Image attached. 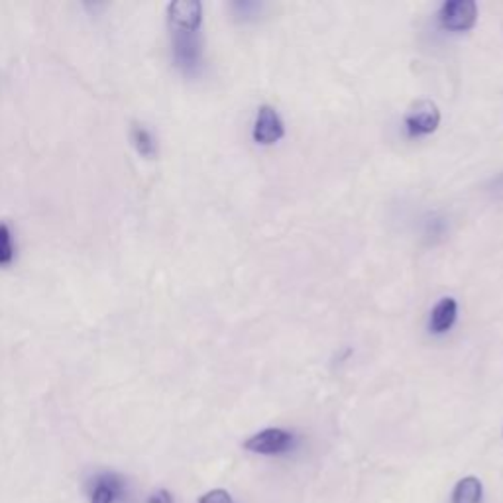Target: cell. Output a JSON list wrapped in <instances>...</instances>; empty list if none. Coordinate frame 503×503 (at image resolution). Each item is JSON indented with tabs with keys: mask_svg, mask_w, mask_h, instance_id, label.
<instances>
[{
	"mask_svg": "<svg viewBox=\"0 0 503 503\" xmlns=\"http://www.w3.org/2000/svg\"><path fill=\"white\" fill-rule=\"evenodd\" d=\"M440 124V110L433 101L421 99L413 102L405 114L407 132L411 136H425L438 128Z\"/></svg>",
	"mask_w": 503,
	"mask_h": 503,
	"instance_id": "obj_2",
	"label": "cell"
},
{
	"mask_svg": "<svg viewBox=\"0 0 503 503\" xmlns=\"http://www.w3.org/2000/svg\"><path fill=\"white\" fill-rule=\"evenodd\" d=\"M91 484V503H114L124 498V481L119 476L101 474Z\"/></svg>",
	"mask_w": 503,
	"mask_h": 503,
	"instance_id": "obj_7",
	"label": "cell"
},
{
	"mask_svg": "<svg viewBox=\"0 0 503 503\" xmlns=\"http://www.w3.org/2000/svg\"><path fill=\"white\" fill-rule=\"evenodd\" d=\"M199 503H234V499L226 490H211L199 498Z\"/></svg>",
	"mask_w": 503,
	"mask_h": 503,
	"instance_id": "obj_12",
	"label": "cell"
},
{
	"mask_svg": "<svg viewBox=\"0 0 503 503\" xmlns=\"http://www.w3.org/2000/svg\"><path fill=\"white\" fill-rule=\"evenodd\" d=\"M173 57L177 67L185 71L187 75H191L199 67H201L203 51H201V40H199L197 31H173Z\"/></svg>",
	"mask_w": 503,
	"mask_h": 503,
	"instance_id": "obj_1",
	"label": "cell"
},
{
	"mask_svg": "<svg viewBox=\"0 0 503 503\" xmlns=\"http://www.w3.org/2000/svg\"><path fill=\"white\" fill-rule=\"evenodd\" d=\"M440 24L446 30L464 31L474 28L478 18V6L474 0H450L440 10Z\"/></svg>",
	"mask_w": 503,
	"mask_h": 503,
	"instance_id": "obj_3",
	"label": "cell"
},
{
	"mask_svg": "<svg viewBox=\"0 0 503 503\" xmlns=\"http://www.w3.org/2000/svg\"><path fill=\"white\" fill-rule=\"evenodd\" d=\"M150 503H173V498L170 496V491L160 490V491H155V494L150 498Z\"/></svg>",
	"mask_w": 503,
	"mask_h": 503,
	"instance_id": "obj_13",
	"label": "cell"
},
{
	"mask_svg": "<svg viewBox=\"0 0 503 503\" xmlns=\"http://www.w3.org/2000/svg\"><path fill=\"white\" fill-rule=\"evenodd\" d=\"M283 134H286V128H283V122L276 109L268 107V104L260 107L254 122V140L261 146H271L279 142Z\"/></svg>",
	"mask_w": 503,
	"mask_h": 503,
	"instance_id": "obj_6",
	"label": "cell"
},
{
	"mask_svg": "<svg viewBox=\"0 0 503 503\" xmlns=\"http://www.w3.org/2000/svg\"><path fill=\"white\" fill-rule=\"evenodd\" d=\"M484 488L476 476H466L453 490V503H481Z\"/></svg>",
	"mask_w": 503,
	"mask_h": 503,
	"instance_id": "obj_9",
	"label": "cell"
},
{
	"mask_svg": "<svg viewBox=\"0 0 503 503\" xmlns=\"http://www.w3.org/2000/svg\"><path fill=\"white\" fill-rule=\"evenodd\" d=\"M293 440H296L293 435L283 431V428H266V431L250 437L244 443V448L256 454H283L293 446Z\"/></svg>",
	"mask_w": 503,
	"mask_h": 503,
	"instance_id": "obj_4",
	"label": "cell"
},
{
	"mask_svg": "<svg viewBox=\"0 0 503 503\" xmlns=\"http://www.w3.org/2000/svg\"><path fill=\"white\" fill-rule=\"evenodd\" d=\"M132 142L136 146V150H138L144 157H154L155 155V140H154V136L150 134V130L144 128V126H134V128H132Z\"/></svg>",
	"mask_w": 503,
	"mask_h": 503,
	"instance_id": "obj_10",
	"label": "cell"
},
{
	"mask_svg": "<svg viewBox=\"0 0 503 503\" xmlns=\"http://www.w3.org/2000/svg\"><path fill=\"white\" fill-rule=\"evenodd\" d=\"M167 16H170L173 30L197 31L201 28L203 4L199 0H175L167 6Z\"/></svg>",
	"mask_w": 503,
	"mask_h": 503,
	"instance_id": "obj_5",
	"label": "cell"
},
{
	"mask_svg": "<svg viewBox=\"0 0 503 503\" xmlns=\"http://www.w3.org/2000/svg\"><path fill=\"white\" fill-rule=\"evenodd\" d=\"M456 314H458V305L453 297L440 299L431 313V331L435 334H443L450 331L456 321Z\"/></svg>",
	"mask_w": 503,
	"mask_h": 503,
	"instance_id": "obj_8",
	"label": "cell"
},
{
	"mask_svg": "<svg viewBox=\"0 0 503 503\" xmlns=\"http://www.w3.org/2000/svg\"><path fill=\"white\" fill-rule=\"evenodd\" d=\"M13 238H10V228L6 225H0V266L13 261Z\"/></svg>",
	"mask_w": 503,
	"mask_h": 503,
	"instance_id": "obj_11",
	"label": "cell"
}]
</instances>
